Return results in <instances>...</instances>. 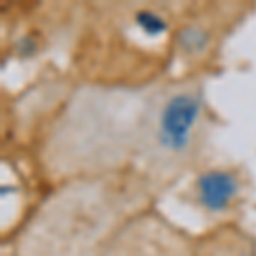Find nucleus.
I'll return each instance as SVG.
<instances>
[{
    "label": "nucleus",
    "mask_w": 256,
    "mask_h": 256,
    "mask_svg": "<svg viewBox=\"0 0 256 256\" xmlns=\"http://www.w3.org/2000/svg\"><path fill=\"white\" fill-rule=\"evenodd\" d=\"M96 256H193L178 230L159 218L138 217L118 229Z\"/></svg>",
    "instance_id": "f257e3e1"
},
{
    "label": "nucleus",
    "mask_w": 256,
    "mask_h": 256,
    "mask_svg": "<svg viewBox=\"0 0 256 256\" xmlns=\"http://www.w3.org/2000/svg\"><path fill=\"white\" fill-rule=\"evenodd\" d=\"M202 113V99L193 92H176L166 101L159 114L158 142L172 154L186 150Z\"/></svg>",
    "instance_id": "f03ea898"
},
{
    "label": "nucleus",
    "mask_w": 256,
    "mask_h": 256,
    "mask_svg": "<svg viewBox=\"0 0 256 256\" xmlns=\"http://www.w3.org/2000/svg\"><path fill=\"white\" fill-rule=\"evenodd\" d=\"M196 204L210 216L227 212L239 195V181L226 169H208L195 181Z\"/></svg>",
    "instance_id": "7ed1b4c3"
},
{
    "label": "nucleus",
    "mask_w": 256,
    "mask_h": 256,
    "mask_svg": "<svg viewBox=\"0 0 256 256\" xmlns=\"http://www.w3.org/2000/svg\"><path fill=\"white\" fill-rule=\"evenodd\" d=\"M181 52L186 55H202L210 44V34L200 26H186L176 36Z\"/></svg>",
    "instance_id": "20e7f679"
},
{
    "label": "nucleus",
    "mask_w": 256,
    "mask_h": 256,
    "mask_svg": "<svg viewBox=\"0 0 256 256\" xmlns=\"http://www.w3.org/2000/svg\"><path fill=\"white\" fill-rule=\"evenodd\" d=\"M135 24L148 38H159L168 32V20L156 10L142 9L135 14Z\"/></svg>",
    "instance_id": "39448f33"
},
{
    "label": "nucleus",
    "mask_w": 256,
    "mask_h": 256,
    "mask_svg": "<svg viewBox=\"0 0 256 256\" xmlns=\"http://www.w3.org/2000/svg\"><path fill=\"white\" fill-rule=\"evenodd\" d=\"M36 50H38V43H36V40L31 34H24L18 41V53L22 58H31L36 53Z\"/></svg>",
    "instance_id": "423d86ee"
}]
</instances>
